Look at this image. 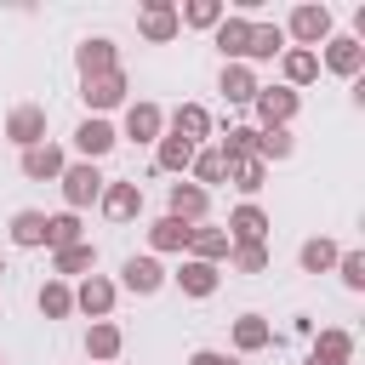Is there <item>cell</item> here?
<instances>
[{
    "instance_id": "cell-36",
    "label": "cell",
    "mask_w": 365,
    "mask_h": 365,
    "mask_svg": "<svg viewBox=\"0 0 365 365\" xmlns=\"http://www.w3.org/2000/svg\"><path fill=\"white\" fill-rule=\"evenodd\" d=\"M291 154H297L291 125H279V131H257V160H262V165H279V160H291Z\"/></svg>"
},
{
    "instance_id": "cell-25",
    "label": "cell",
    "mask_w": 365,
    "mask_h": 365,
    "mask_svg": "<svg viewBox=\"0 0 365 365\" xmlns=\"http://www.w3.org/2000/svg\"><path fill=\"white\" fill-rule=\"evenodd\" d=\"M120 348H125V331H120L114 319H91V331H86V354H91L97 365H114Z\"/></svg>"
},
{
    "instance_id": "cell-40",
    "label": "cell",
    "mask_w": 365,
    "mask_h": 365,
    "mask_svg": "<svg viewBox=\"0 0 365 365\" xmlns=\"http://www.w3.org/2000/svg\"><path fill=\"white\" fill-rule=\"evenodd\" d=\"M336 274H342L348 291H365V251H342L336 257Z\"/></svg>"
},
{
    "instance_id": "cell-1",
    "label": "cell",
    "mask_w": 365,
    "mask_h": 365,
    "mask_svg": "<svg viewBox=\"0 0 365 365\" xmlns=\"http://www.w3.org/2000/svg\"><path fill=\"white\" fill-rule=\"evenodd\" d=\"M279 29H285V46H302V51H314V46H325V40L336 34V17H331V6H319V0H302V6H291V17H285Z\"/></svg>"
},
{
    "instance_id": "cell-32",
    "label": "cell",
    "mask_w": 365,
    "mask_h": 365,
    "mask_svg": "<svg viewBox=\"0 0 365 365\" xmlns=\"http://www.w3.org/2000/svg\"><path fill=\"white\" fill-rule=\"evenodd\" d=\"M34 302H40L46 319H68V314H74V285H68V279H46V285L34 291Z\"/></svg>"
},
{
    "instance_id": "cell-34",
    "label": "cell",
    "mask_w": 365,
    "mask_h": 365,
    "mask_svg": "<svg viewBox=\"0 0 365 365\" xmlns=\"http://www.w3.org/2000/svg\"><path fill=\"white\" fill-rule=\"evenodd\" d=\"M6 234H11V245H23V251L46 245V211H17V217L6 222Z\"/></svg>"
},
{
    "instance_id": "cell-15",
    "label": "cell",
    "mask_w": 365,
    "mask_h": 365,
    "mask_svg": "<svg viewBox=\"0 0 365 365\" xmlns=\"http://www.w3.org/2000/svg\"><path fill=\"white\" fill-rule=\"evenodd\" d=\"M17 165H23V177H29V182H57V177H63V165H68V154L46 137V143L23 148V160H17Z\"/></svg>"
},
{
    "instance_id": "cell-21",
    "label": "cell",
    "mask_w": 365,
    "mask_h": 365,
    "mask_svg": "<svg viewBox=\"0 0 365 365\" xmlns=\"http://www.w3.org/2000/svg\"><path fill=\"white\" fill-rule=\"evenodd\" d=\"M217 91H222V103H234V108H251V97H257V68H245V63H222V74H217Z\"/></svg>"
},
{
    "instance_id": "cell-3",
    "label": "cell",
    "mask_w": 365,
    "mask_h": 365,
    "mask_svg": "<svg viewBox=\"0 0 365 365\" xmlns=\"http://www.w3.org/2000/svg\"><path fill=\"white\" fill-rule=\"evenodd\" d=\"M251 108H257V131H279V125H291V120H297L302 91H291V86H257Z\"/></svg>"
},
{
    "instance_id": "cell-43",
    "label": "cell",
    "mask_w": 365,
    "mask_h": 365,
    "mask_svg": "<svg viewBox=\"0 0 365 365\" xmlns=\"http://www.w3.org/2000/svg\"><path fill=\"white\" fill-rule=\"evenodd\" d=\"M308 365H319V359H308Z\"/></svg>"
},
{
    "instance_id": "cell-13",
    "label": "cell",
    "mask_w": 365,
    "mask_h": 365,
    "mask_svg": "<svg viewBox=\"0 0 365 365\" xmlns=\"http://www.w3.org/2000/svg\"><path fill=\"white\" fill-rule=\"evenodd\" d=\"M211 46L222 51V63H245V46H251V17H245V11H228V17L211 29Z\"/></svg>"
},
{
    "instance_id": "cell-22",
    "label": "cell",
    "mask_w": 365,
    "mask_h": 365,
    "mask_svg": "<svg viewBox=\"0 0 365 365\" xmlns=\"http://www.w3.org/2000/svg\"><path fill=\"white\" fill-rule=\"evenodd\" d=\"M97 205H103L108 222H131V217H143V188L137 182H108Z\"/></svg>"
},
{
    "instance_id": "cell-19",
    "label": "cell",
    "mask_w": 365,
    "mask_h": 365,
    "mask_svg": "<svg viewBox=\"0 0 365 365\" xmlns=\"http://www.w3.org/2000/svg\"><path fill=\"white\" fill-rule=\"evenodd\" d=\"M86 274H97V245L91 240L51 251V279H86Z\"/></svg>"
},
{
    "instance_id": "cell-33",
    "label": "cell",
    "mask_w": 365,
    "mask_h": 365,
    "mask_svg": "<svg viewBox=\"0 0 365 365\" xmlns=\"http://www.w3.org/2000/svg\"><path fill=\"white\" fill-rule=\"evenodd\" d=\"M217 154L234 165V160H257V125H228L217 137Z\"/></svg>"
},
{
    "instance_id": "cell-41",
    "label": "cell",
    "mask_w": 365,
    "mask_h": 365,
    "mask_svg": "<svg viewBox=\"0 0 365 365\" xmlns=\"http://www.w3.org/2000/svg\"><path fill=\"white\" fill-rule=\"evenodd\" d=\"M188 365H240V354H222V348H194Z\"/></svg>"
},
{
    "instance_id": "cell-42",
    "label": "cell",
    "mask_w": 365,
    "mask_h": 365,
    "mask_svg": "<svg viewBox=\"0 0 365 365\" xmlns=\"http://www.w3.org/2000/svg\"><path fill=\"white\" fill-rule=\"evenodd\" d=\"M0 274H6V257H0Z\"/></svg>"
},
{
    "instance_id": "cell-24",
    "label": "cell",
    "mask_w": 365,
    "mask_h": 365,
    "mask_svg": "<svg viewBox=\"0 0 365 365\" xmlns=\"http://www.w3.org/2000/svg\"><path fill=\"white\" fill-rule=\"evenodd\" d=\"M308 359H319V365H354V331H342V325H325V331L314 336Z\"/></svg>"
},
{
    "instance_id": "cell-9",
    "label": "cell",
    "mask_w": 365,
    "mask_h": 365,
    "mask_svg": "<svg viewBox=\"0 0 365 365\" xmlns=\"http://www.w3.org/2000/svg\"><path fill=\"white\" fill-rule=\"evenodd\" d=\"M222 228H228V240H234V245H268V228H274V222H268V211H262L257 200H245V205H234V211H228V222H222Z\"/></svg>"
},
{
    "instance_id": "cell-12",
    "label": "cell",
    "mask_w": 365,
    "mask_h": 365,
    "mask_svg": "<svg viewBox=\"0 0 365 365\" xmlns=\"http://www.w3.org/2000/svg\"><path fill=\"white\" fill-rule=\"evenodd\" d=\"M114 143H120V131H114L108 120H97V114H86V120L74 125V154L91 160V165H97L103 154H114Z\"/></svg>"
},
{
    "instance_id": "cell-27",
    "label": "cell",
    "mask_w": 365,
    "mask_h": 365,
    "mask_svg": "<svg viewBox=\"0 0 365 365\" xmlns=\"http://www.w3.org/2000/svg\"><path fill=\"white\" fill-rule=\"evenodd\" d=\"M285 51V29L279 23H251V46H245V68L251 63H274Z\"/></svg>"
},
{
    "instance_id": "cell-23",
    "label": "cell",
    "mask_w": 365,
    "mask_h": 365,
    "mask_svg": "<svg viewBox=\"0 0 365 365\" xmlns=\"http://www.w3.org/2000/svg\"><path fill=\"white\" fill-rule=\"evenodd\" d=\"M228 228H211V222H200L194 234H188V251L182 257H194V262H211V268H222V257H228Z\"/></svg>"
},
{
    "instance_id": "cell-8",
    "label": "cell",
    "mask_w": 365,
    "mask_h": 365,
    "mask_svg": "<svg viewBox=\"0 0 365 365\" xmlns=\"http://www.w3.org/2000/svg\"><path fill=\"white\" fill-rule=\"evenodd\" d=\"M205 211H211V194L200 188V182H171V194H165V217H177V222H188V228H200L205 222Z\"/></svg>"
},
{
    "instance_id": "cell-11",
    "label": "cell",
    "mask_w": 365,
    "mask_h": 365,
    "mask_svg": "<svg viewBox=\"0 0 365 365\" xmlns=\"http://www.w3.org/2000/svg\"><path fill=\"white\" fill-rule=\"evenodd\" d=\"M319 68H331L336 80H359V68H365V46H359L354 34H331V40H325Z\"/></svg>"
},
{
    "instance_id": "cell-4",
    "label": "cell",
    "mask_w": 365,
    "mask_h": 365,
    "mask_svg": "<svg viewBox=\"0 0 365 365\" xmlns=\"http://www.w3.org/2000/svg\"><path fill=\"white\" fill-rule=\"evenodd\" d=\"M125 91H131V80H125V68H108V74H91V80H80V103L103 120L108 108H125Z\"/></svg>"
},
{
    "instance_id": "cell-26",
    "label": "cell",
    "mask_w": 365,
    "mask_h": 365,
    "mask_svg": "<svg viewBox=\"0 0 365 365\" xmlns=\"http://www.w3.org/2000/svg\"><path fill=\"white\" fill-rule=\"evenodd\" d=\"M228 336H234V354H262V348L274 342V325H268L262 314H240Z\"/></svg>"
},
{
    "instance_id": "cell-38",
    "label": "cell",
    "mask_w": 365,
    "mask_h": 365,
    "mask_svg": "<svg viewBox=\"0 0 365 365\" xmlns=\"http://www.w3.org/2000/svg\"><path fill=\"white\" fill-rule=\"evenodd\" d=\"M228 182H234V188L251 200V194L268 182V165H262V160H234V165H228Z\"/></svg>"
},
{
    "instance_id": "cell-39",
    "label": "cell",
    "mask_w": 365,
    "mask_h": 365,
    "mask_svg": "<svg viewBox=\"0 0 365 365\" xmlns=\"http://www.w3.org/2000/svg\"><path fill=\"white\" fill-rule=\"evenodd\" d=\"M234 274H268V245H228L222 257Z\"/></svg>"
},
{
    "instance_id": "cell-16",
    "label": "cell",
    "mask_w": 365,
    "mask_h": 365,
    "mask_svg": "<svg viewBox=\"0 0 365 365\" xmlns=\"http://www.w3.org/2000/svg\"><path fill=\"white\" fill-rule=\"evenodd\" d=\"M165 279H171V274L160 268V257H125V262H120V285H125L131 297H154Z\"/></svg>"
},
{
    "instance_id": "cell-14",
    "label": "cell",
    "mask_w": 365,
    "mask_h": 365,
    "mask_svg": "<svg viewBox=\"0 0 365 365\" xmlns=\"http://www.w3.org/2000/svg\"><path fill=\"white\" fill-rule=\"evenodd\" d=\"M165 131H177L182 143L205 148V137H211V108H205V103H177V108L165 114Z\"/></svg>"
},
{
    "instance_id": "cell-28",
    "label": "cell",
    "mask_w": 365,
    "mask_h": 365,
    "mask_svg": "<svg viewBox=\"0 0 365 365\" xmlns=\"http://www.w3.org/2000/svg\"><path fill=\"white\" fill-rule=\"evenodd\" d=\"M336 257H342V245H336V240H325V234H314V240H302L297 268H302V274H331V268H336Z\"/></svg>"
},
{
    "instance_id": "cell-37",
    "label": "cell",
    "mask_w": 365,
    "mask_h": 365,
    "mask_svg": "<svg viewBox=\"0 0 365 365\" xmlns=\"http://www.w3.org/2000/svg\"><path fill=\"white\" fill-rule=\"evenodd\" d=\"M86 234H80V211H57V217H46V251H63V245H80Z\"/></svg>"
},
{
    "instance_id": "cell-29",
    "label": "cell",
    "mask_w": 365,
    "mask_h": 365,
    "mask_svg": "<svg viewBox=\"0 0 365 365\" xmlns=\"http://www.w3.org/2000/svg\"><path fill=\"white\" fill-rule=\"evenodd\" d=\"M188 234H194V228L177 222V217H154V222H148V257H154V251H188Z\"/></svg>"
},
{
    "instance_id": "cell-30",
    "label": "cell",
    "mask_w": 365,
    "mask_h": 365,
    "mask_svg": "<svg viewBox=\"0 0 365 365\" xmlns=\"http://www.w3.org/2000/svg\"><path fill=\"white\" fill-rule=\"evenodd\" d=\"M188 160H194V143H182L177 131H165V137L154 143V165H160V171H177V177H188Z\"/></svg>"
},
{
    "instance_id": "cell-31",
    "label": "cell",
    "mask_w": 365,
    "mask_h": 365,
    "mask_svg": "<svg viewBox=\"0 0 365 365\" xmlns=\"http://www.w3.org/2000/svg\"><path fill=\"white\" fill-rule=\"evenodd\" d=\"M188 182H200V188L211 194V182H228V160H222L217 148H194V160H188Z\"/></svg>"
},
{
    "instance_id": "cell-5",
    "label": "cell",
    "mask_w": 365,
    "mask_h": 365,
    "mask_svg": "<svg viewBox=\"0 0 365 365\" xmlns=\"http://www.w3.org/2000/svg\"><path fill=\"white\" fill-rule=\"evenodd\" d=\"M137 34H143L148 46H165V40H177V34H182V23H177V6H171V0H143V6H137Z\"/></svg>"
},
{
    "instance_id": "cell-18",
    "label": "cell",
    "mask_w": 365,
    "mask_h": 365,
    "mask_svg": "<svg viewBox=\"0 0 365 365\" xmlns=\"http://www.w3.org/2000/svg\"><path fill=\"white\" fill-rule=\"evenodd\" d=\"M6 137H11L17 148L46 143V108H40V103H17V108L6 114Z\"/></svg>"
},
{
    "instance_id": "cell-7",
    "label": "cell",
    "mask_w": 365,
    "mask_h": 365,
    "mask_svg": "<svg viewBox=\"0 0 365 365\" xmlns=\"http://www.w3.org/2000/svg\"><path fill=\"white\" fill-rule=\"evenodd\" d=\"M120 137H131V143H160V137H165V108L148 103V97L125 103V125H120Z\"/></svg>"
},
{
    "instance_id": "cell-10",
    "label": "cell",
    "mask_w": 365,
    "mask_h": 365,
    "mask_svg": "<svg viewBox=\"0 0 365 365\" xmlns=\"http://www.w3.org/2000/svg\"><path fill=\"white\" fill-rule=\"evenodd\" d=\"M74 68H80V80L108 74V68H120V46H114L108 34H86V40L74 46Z\"/></svg>"
},
{
    "instance_id": "cell-35",
    "label": "cell",
    "mask_w": 365,
    "mask_h": 365,
    "mask_svg": "<svg viewBox=\"0 0 365 365\" xmlns=\"http://www.w3.org/2000/svg\"><path fill=\"white\" fill-rule=\"evenodd\" d=\"M222 17H228L222 0H188V6H177V23L182 29H217Z\"/></svg>"
},
{
    "instance_id": "cell-44",
    "label": "cell",
    "mask_w": 365,
    "mask_h": 365,
    "mask_svg": "<svg viewBox=\"0 0 365 365\" xmlns=\"http://www.w3.org/2000/svg\"><path fill=\"white\" fill-rule=\"evenodd\" d=\"M0 365H6V359H0Z\"/></svg>"
},
{
    "instance_id": "cell-6",
    "label": "cell",
    "mask_w": 365,
    "mask_h": 365,
    "mask_svg": "<svg viewBox=\"0 0 365 365\" xmlns=\"http://www.w3.org/2000/svg\"><path fill=\"white\" fill-rule=\"evenodd\" d=\"M114 297H120V285H114L108 274H86V279L74 285V314H86V319H108V314H114Z\"/></svg>"
},
{
    "instance_id": "cell-20",
    "label": "cell",
    "mask_w": 365,
    "mask_h": 365,
    "mask_svg": "<svg viewBox=\"0 0 365 365\" xmlns=\"http://www.w3.org/2000/svg\"><path fill=\"white\" fill-rule=\"evenodd\" d=\"M279 86H291V91H302V86H314L319 80V51H302V46H285L279 51Z\"/></svg>"
},
{
    "instance_id": "cell-17",
    "label": "cell",
    "mask_w": 365,
    "mask_h": 365,
    "mask_svg": "<svg viewBox=\"0 0 365 365\" xmlns=\"http://www.w3.org/2000/svg\"><path fill=\"white\" fill-rule=\"evenodd\" d=\"M171 279H177V291H182V297L205 302V297H217V285H222V268H211V262H194V257H182Z\"/></svg>"
},
{
    "instance_id": "cell-2",
    "label": "cell",
    "mask_w": 365,
    "mask_h": 365,
    "mask_svg": "<svg viewBox=\"0 0 365 365\" xmlns=\"http://www.w3.org/2000/svg\"><path fill=\"white\" fill-rule=\"evenodd\" d=\"M57 188H63V205H68V211H86V205H97V200H103L108 177H103L91 160H68V165H63V177H57Z\"/></svg>"
}]
</instances>
